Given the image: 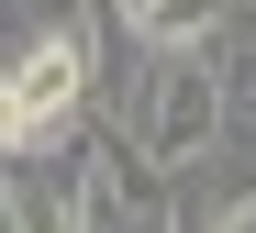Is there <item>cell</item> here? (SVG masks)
<instances>
[{
    "mask_svg": "<svg viewBox=\"0 0 256 233\" xmlns=\"http://www.w3.org/2000/svg\"><path fill=\"white\" fill-rule=\"evenodd\" d=\"M90 89H100V22L90 11H67L34 44H12V78H0V156L12 167H56L67 156V122L90 111Z\"/></svg>",
    "mask_w": 256,
    "mask_h": 233,
    "instance_id": "cell-1",
    "label": "cell"
},
{
    "mask_svg": "<svg viewBox=\"0 0 256 233\" xmlns=\"http://www.w3.org/2000/svg\"><path fill=\"white\" fill-rule=\"evenodd\" d=\"M122 122L145 133V156L167 178H200L223 156V133H234V67H223V44H156V67L134 78V111Z\"/></svg>",
    "mask_w": 256,
    "mask_h": 233,
    "instance_id": "cell-2",
    "label": "cell"
}]
</instances>
